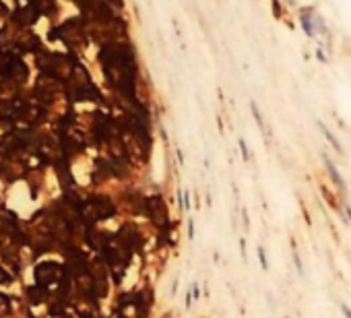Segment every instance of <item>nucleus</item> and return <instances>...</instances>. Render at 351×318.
Returning a JSON list of instances; mask_svg holds the SVG:
<instances>
[{
	"instance_id": "nucleus-17",
	"label": "nucleus",
	"mask_w": 351,
	"mask_h": 318,
	"mask_svg": "<svg viewBox=\"0 0 351 318\" xmlns=\"http://www.w3.org/2000/svg\"><path fill=\"white\" fill-rule=\"evenodd\" d=\"M341 312L345 314V318H351V310H349V308H347L345 304H341Z\"/></svg>"
},
{
	"instance_id": "nucleus-12",
	"label": "nucleus",
	"mask_w": 351,
	"mask_h": 318,
	"mask_svg": "<svg viewBox=\"0 0 351 318\" xmlns=\"http://www.w3.org/2000/svg\"><path fill=\"white\" fill-rule=\"evenodd\" d=\"M240 149H242V157H244V162H248L250 155H248V147H246V140H244V138H240Z\"/></svg>"
},
{
	"instance_id": "nucleus-6",
	"label": "nucleus",
	"mask_w": 351,
	"mask_h": 318,
	"mask_svg": "<svg viewBox=\"0 0 351 318\" xmlns=\"http://www.w3.org/2000/svg\"><path fill=\"white\" fill-rule=\"evenodd\" d=\"M318 126H320V130H322V134L326 136V140H328V143L332 145V149H335L337 153H343V147H341V143L337 140V136H335V134H332V132H330V130H328V128H326V126H324L322 122H318Z\"/></svg>"
},
{
	"instance_id": "nucleus-4",
	"label": "nucleus",
	"mask_w": 351,
	"mask_h": 318,
	"mask_svg": "<svg viewBox=\"0 0 351 318\" xmlns=\"http://www.w3.org/2000/svg\"><path fill=\"white\" fill-rule=\"evenodd\" d=\"M21 147V138L17 136V134H7L5 138H3V145H0V151L3 153H9V151H15V149H19Z\"/></svg>"
},
{
	"instance_id": "nucleus-20",
	"label": "nucleus",
	"mask_w": 351,
	"mask_h": 318,
	"mask_svg": "<svg viewBox=\"0 0 351 318\" xmlns=\"http://www.w3.org/2000/svg\"><path fill=\"white\" fill-rule=\"evenodd\" d=\"M163 318H171V316H163Z\"/></svg>"
},
{
	"instance_id": "nucleus-10",
	"label": "nucleus",
	"mask_w": 351,
	"mask_h": 318,
	"mask_svg": "<svg viewBox=\"0 0 351 318\" xmlns=\"http://www.w3.org/2000/svg\"><path fill=\"white\" fill-rule=\"evenodd\" d=\"M258 260H260L262 271H267L269 269V260H267V254H265V248L262 246H258Z\"/></svg>"
},
{
	"instance_id": "nucleus-16",
	"label": "nucleus",
	"mask_w": 351,
	"mask_h": 318,
	"mask_svg": "<svg viewBox=\"0 0 351 318\" xmlns=\"http://www.w3.org/2000/svg\"><path fill=\"white\" fill-rule=\"evenodd\" d=\"M188 238H190V240L195 238V221H192V219L188 221Z\"/></svg>"
},
{
	"instance_id": "nucleus-11",
	"label": "nucleus",
	"mask_w": 351,
	"mask_h": 318,
	"mask_svg": "<svg viewBox=\"0 0 351 318\" xmlns=\"http://www.w3.org/2000/svg\"><path fill=\"white\" fill-rule=\"evenodd\" d=\"M293 262H295V269H297V273L304 277L306 273H304V267H302V260H300V254H297V250L293 248Z\"/></svg>"
},
{
	"instance_id": "nucleus-3",
	"label": "nucleus",
	"mask_w": 351,
	"mask_h": 318,
	"mask_svg": "<svg viewBox=\"0 0 351 318\" xmlns=\"http://www.w3.org/2000/svg\"><path fill=\"white\" fill-rule=\"evenodd\" d=\"M322 159H324V166H326V170H328V176H330V178H332V182H335V184H337V186L343 190V188H345V182H343V178H341V174H339L337 166L330 162V159H328L326 155H324Z\"/></svg>"
},
{
	"instance_id": "nucleus-15",
	"label": "nucleus",
	"mask_w": 351,
	"mask_h": 318,
	"mask_svg": "<svg viewBox=\"0 0 351 318\" xmlns=\"http://www.w3.org/2000/svg\"><path fill=\"white\" fill-rule=\"evenodd\" d=\"M184 211H190V195L184 192Z\"/></svg>"
},
{
	"instance_id": "nucleus-5",
	"label": "nucleus",
	"mask_w": 351,
	"mask_h": 318,
	"mask_svg": "<svg viewBox=\"0 0 351 318\" xmlns=\"http://www.w3.org/2000/svg\"><path fill=\"white\" fill-rule=\"evenodd\" d=\"M27 297L33 302V304H40L46 299V287L44 285H38V287H29L27 289Z\"/></svg>"
},
{
	"instance_id": "nucleus-14",
	"label": "nucleus",
	"mask_w": 351,
	"mask_h": 318,
	"mask_svg": "<svg viewBox=\"0 0 351 318\" xmlns=\"http://www.w3.org/2000/svg\"><path fill=\"white\" fill-rule=\"evenodd\" d=\"M11 281V277H9V273H5L3 269H0V283H9Z\"/></svg>"
},
{
	"instance_id": "nucleus-8",
	"label": "nucleus",
	"mask_w": 351,
	"mask_h": 318,
	"mask_svg": "<svg viewBox=\"0 0 351 318\" xmlns=\"http://www.w3.org/2000/svg\"><path fill=\"white\" fill-rule=\"evenodd\" d=\"M11 314V299L7 295L0 293V318L3 316H9Z\"/></svg>"
},
{
	"instance_id": "nucleus-7",
	"label": "nucleus",
	"mask_w": 351,
	"mask_h": 318,
	"mask_svg": "<svg viewBox=\"0 0 351 318\" xmlns=\"http://www.w3.org/2000/svg\"><path fill=\"white\" fill-rule=\"evenodd\" d=\"M308 13H310L308 9H306V11H302V17H300V21H302V27H304V31L308 33V38H312V36H314V27H312V21H310L312 17H310Z\"/></svg>"
},
{
	"instance_id": "nucleus-2",
	"label": "nucleus",
	"mask_w": 351,
	"mask_h": 318,
	"mask_svg": "<svg viewBox=\"0 0 351 318\" xmlns=\"http://www.w3.org/2000/svg\"><path fill=\"white\" fill-rule=\"evenodd\" d=\"M64 275V269L58 264V262H52V260H46L42 264H38L36 269V279L40 285H52V283H58Z\"/></svg>"
},
{
	"instance_id": "nucleus-19",
	"label": "nucleus",
	"mask_w": 351,
	"mask_h": 318,
	"mask_svg": "<svg viewBox=\"0 0 351 318\" xmlns=\"http://www.w3.org/2000/svg\"><path fill=\"white\" fill-rule=\"evenodd\" d=\"M345 213H347V217H349V219H351V207H349V205H347V207H345Z\"/></svg>"
},
{
	"instance_id": "nucleus-1",
	"label": "nucleus",
	"mask_w": 351,
	"mask_h": 318,
	"mask_svg": "<svg viewBox=\"0 0 351 318\" xmlns=\"http://www.w3.org/2000/svg\"><path fill=\"white\" fill-rule=\"evenodd\" d=\"M81 213L87 221H99V219H108L114 215V205L108 203L106 199H91L83 205Z\"/></svg>"
},
{
	"instance_id": "nucleus-9",
	"label": "nucleus",
	"mask_w": 351,
	"mask_h": 318,
	"mask_svg": "<svg viewBox=\"0 0 351 318\" xmlns=\"http://www.w3.org/2000/svg\"><path fill=\"white\" fill-rule=\"evenodd\" d=\"M250 110H252V114H254V120L258 122V128L265 132V122H262V116H260V112H258V105H256L254 101H250Z\"/></svg>"
},
{
	"instance_id": "nucleus-13",
	"label": "nucleus",
	"mask_w": 351,
	"mask_h": 318,
	"mask_svg": "<svg viewBox=\"0 0 351 318\" xmlns=\"http://www.w3.org/2000/svg\"><path fill=\"white\" fill-rule=\"evenodd\" d=\"M190 293H192V297H195V299H199V297H201V291H199V283H192V289H190Z\"/></svg>"
},
{
	"instance_id": "nucleus-18",
	"label": "nucleus",
	"mask_w": 351,
	"mask_h": 318,
	"mask_svg": "<svg viewBox=\"0 0 351 318\" xmlns=\"http://www.w3.org/2000/svg\"><path fill=\"white\" fill-rule=\"evenodd\" d=\"M316 56H318V60H322V62H326V58H324V54H322L320 50H316Z\"/></svg>"
}]
</instances>
